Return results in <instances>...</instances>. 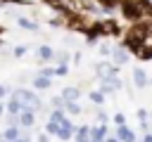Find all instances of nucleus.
Listing matches in <instances>:
<instances>
[{"mask_svg":"<svg viewBox=\"0 0 152 142\" xmlns=\"http://www.w3.org/2000/svg\"><path fill=\"white\" fill-rule=\"evenodd\" d=\"M78 97H81V90H78V88H66V90H64V95H62V99H64V102H76Z\"/></svg>","mask_w":152,"mask_h":142,"instance_id":"20e7f679","label":"nucleus"},{"mask_svg":"<svg viewBox=\"0 0 152 142\" xmlns=\"http://www.w3.org/2000/svg\"><path fill=\"white\" fill-rule=\"evenodd\" d=\"M133 78H135V85H138V88H145V85H147V76H145L142 69H135V71H133Z\"/></svg>","mask_w":152,"mask_h":142,"instance_id":"6e6552de","label":"nucleus"},{"mask_svg":"<svg viewBox=\"0 0 152 142\" xmlns=\"http://www.w3.org/2000/svg\"><path fill=\"white\" fill-rule=\"evenodd\" d=\"M112 59H114V64H126L128 52H126L124 47H114V50H112Z\"/></svg>","mask_w":152,"mask_h":142,"instance_id":"7ed1b4c3","label":"nucleus"},{"mask_svg":"<svg viewBox=\"0 0 152 142\" xmlns=\"http://www.w3.org/2000/svg\"><path fill=\"white\" fill-rule=\"evenodd\" d=\"M142 142H152V135H150V133H147V135H145V137H142Z\"/></svg>","mask_w":152,"mask_h":142,"instance_id":"412c9836","label":"nucleus"},{"mask_svg":"<svg viewBox=\"0 0 152 142\" xmlns=\"http://www.w3.org/2000/svg\"><path fill=\"white\" fill-rule=\"evenodd\" d=\"M0 114H2V106H0Z\"/></svg>","mask_w":152,"mask_h":142,"instance_id":"bb28decb","label":"nucleus"},{"mask_svg":"<svg viewBox=\"0 0 152 142\" xmlns=\"http://www.w3.org/2000/svg\"><path fill=\"white\" fill-rule=\"evenodd\" d=\"M33 85H36L38 90H45V88H50V78H48V76H36Z\"/></svg>","mask_w":152,"mask_h":142,"instance_id":"1a4fd4ad","label":"nucleus"},{"mask_svg":"<svg viewBox=\"0 0 152 142\" xmlns=\"http://www.w3.org/2000/svg\"><path fill=\"white\" fill-rule=\"evenodd\" d=\"M38 54H40L43 59H52V50H50L48 45H40V47H38Z\"/></svg>","mask_w":152,"mask_h":142,"instance_id":"9b49d317","label":"nucleus"},{"mask_svg":"<svg viewBox=\"0 0 152 142\" xmlns=\"http://www.w3.org/2000/svg\"><path fill=\"white\" fill-rule=\"evenodd\" d=\"M10 111H12V114H14V116H17V114H19V111H21V106H19V104H17V102H14V99H12V102H10Z\"/></svg>","mask_w":152,"mask_h":142,"instance_id":"2eb2a0df","label":"nucleus"},{"mask_svg":"<svg viewBox=\"0 0 152 142\" xmlns=\"http://www.w3.org/2000/svg\"><path fill=\"white\" fill-rule=\"evenodd\" d=\"M0 142H7V140H5V137H0Z\"/></svg>","mask_w":152,"mask_h":142,"instance_id":"a878e982","label":"nucleus"},{"mask_svg":"<svg viewBox=\"0 0 152 142\" xmlns=\"http://www.w3.org/2000/svg\"><path fill=\"white\" fill-rule=\"evenodd\" d=\"M121 2H124V5H128V7H135L140 0H121Z\"/></svg>","mask_w":152,"mask_h":142,"instance_id":"6ab92c4d","label":"nucleus"},{"mask_svg":"<svg viewBox=\"0 0 152 142\" xmlns=\"http://www.w3.org/2000/svg\"><path fill=\"white\" fill-rule=\"evenodd\" d=\"M5 2H7V0H0V7H2V5H5Z\"/></svg>","mask_w":152,"mask_h":142,"instance_id":"b1692460","label":"nucleus"},{"mask_svg":"<svg viewBox=\"0 0 152 142\" xmlns=\"http://www.w3.org/2000/svg\"><path fill=\"white\" fill-rule=\"evenodd\" d=\"M64 106H66L69 114H78V111H81V106H78L76 102H64Z\"/></svg>","mask_w":152,"mask_h":142,"instance_id":"f8f14e48","label":"nucleus"},{"mask_svg":"<svg viewBox=\"0 0 152 142\" xmlns=\"http://www.w3.org/2000/svg\"><path fill=\"white\" fill-rule=\"evenodd\" d=\"M90 142H102V140H90Z\"/></svg>","mask_w":152,"mask_h":142,"instance_id":"393cba45","label":"nucleus"},{"mask_svg":"<svg viewBox=\"0 0 152 142\" xmlns=\"http://www.w3.org/2000/svg\"><path fill=\"white\" fill-rule=\"evenodd\" d=\"M17 24H19L21 28H26V31H36V28H38V24L31 21V19H26V17H17Z\"/></svg>","mask_w":152,"mask_h":142,"instance_id":"0eeeda50","label":"nucleus"},{"mask_svg":"<svg viewBox=\"0 0 152 142\" xmlns=\"http://www.w3.org/2000/svg\"><path fill=\"white\" fill-rule=\"evenodd\" d=\"M52 104H55V109H62V106H64V99H62V97H55Z\"/></svg>","mask_w":152,"mask_h":142,"instance_id":"dca6fc26","label":"nucleus"},{"mask_svg":"<svg viewBox=\"0 0 152 142\" xmlns=\"http://www.w3.org/2000/svg\"><path fill=\"white\" fill-rule=\"evenodd\" d=\"M2 137H5L7 142H14V140L19 137V130H17L14 125H12V128H7V130H5V135H2Z\"/></svg>","mask_w":152,"mask_h":142,"instance_id":"9d476101","label":"nucleus"},{"mask_svg":"<svg viewBox=\"0 0 152 142\" xmlns=\"http://www.w3.org/2000/svg\"><path fill=\"white\" fill-rule=\"evenodd\" d=\"M12 99L21 106V111H33L36 106H40V99H38L31 90H17V92L12 95Z\"/></svg>","mask_w":152,"mask_h":142,"instance_id":"f257e3e1","label":"nucleus"},{"mask_svg":"<svg viewBox=\"0 0 152 142\" xmlns=\"http://www.w3.org/2000/svg\"><path fill=\"white\" fill-rule=\"evenodd\" d=\"M95 71H97V76L104 80V78L114 76V64H107V62H102V64H97V66H95Z\"/></svg>","mask_w":152,"mask_h":142,"instance_id":"f03ea898","label":"nucleus"},{"mask_svg":"<svg viewBox=\"0 0 152 142\" xmlns=\"http://www.w3.org/2000/svg\"><path fill=\"white\" fill-rule=\"evenodd\" d=\"M90 102H95V104H102V92H90Z\"/></svg>","mask_w":152,"mask_h":142,"instance_id":"4468645a","label":"nucleus"},{"mask_svg":"<svg viewBox=\"0 0 152 142\" xmlns=\"http://www.w3.org/2000/svg\"><path fill=\"white\" fill-rule=\"evenodd\" d=\"M52 59H55V62H59V64H64V62H66V52H55V54H52Z\"/></svg>","mask_w":152,"mask_h":142,"instance_id":"ddd939ff","label":"nucleus"},{"mask_svg":"<svg viewBox=\"0 0 152 142\" xmlns=\"http://www.w3.org/2000/svg\"><path fill=\"white\" fill-rule=\"evenodd\" d=\"M17 123L24 125V128H31V125H33V111H21V116H19Z\"/></svg>","mask_w":152,"mask_h":142,"instance_id":"423d86ee","label":"nucleus"},{"mask_svg":"<svg viewBox=\"0 0 152 142\" xmlns=\"http://www.w3.org/2000/svg\"><path fill=\"white\" fill-rule=\"evenodd\" d=\"M5 92H7V90H5V85H0V97H2Z\"/></svg>","mask_w":152,"mask_h":142,"instance_id":"4be33fe9","label":"nucleus"},{"mask_svg":"<svg viewBox=\"0 0 152 142\" xmlns=\"http://www.w3.org/2000/svg\"><path fill=\"white\" fill-rule=\"evenodd\" d=\"M142 5H145V7L150 9V12H152V0H142Z\"/></svg>","mask_w":152,"mask_h":142,"instance_id":"aec40b11","label":"nucleus"},{"mask_svg":"<svg viewBox=\"0 0 152 142\" xmlns=\"http://www.w3.org/2000/svg\"><path fill=\"white\" fill-rule=\"evenodd\" d=\"M57 130H59V123H52V121H50V123H48V133H57Z\"/></svg>","mask_w":152,"mask_h":142,"instance_id":"f3484780","label":"nucleus"},{"mask_svg":"<svg viewBox=\"0 0 152 142\" xmlns=\"http://www.w3.org/2000/svg\"><path fill=\"white\" fill-rule=\"evenodd\" d=\"M116 140H121V142H135V133H131L128 128H119V135H116Z\"/></svg>","mask_w":152,"mask_h":142,"instance_id":"39448f33","label":"nucleus"},{"mask_svg":"<svg viewBox=\"0 0 152 142\" xmlns=\"http://www.w3.org/2000/svg\"><path fill=\"white\" fill-rule=\"evenodd\" d=\"M107 142H119V140H116V135H112V137H109Z\"/></svg>","mask_w":152,"mask_h":142,"instance_id":"5701e85b","label":"nucleus"},{"mask_svg":"<svg viewBox=\"0 0 152 142\" xmlns=\"http://www.w3.org/2000/svg\"><path fill=\"white\" fill-rule=\"evenodd\" d=\"M114 121H116V125H124V123H126V118H124L121 114H116V116H114Z\"/></svg>","mask_w":152,"mask_h":142,"instance_id":"a211bd4d","label":"nucleus"}]
</instances>
